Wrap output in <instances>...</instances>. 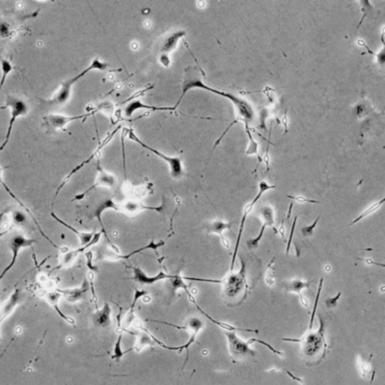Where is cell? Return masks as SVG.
Returning a JSON list of instances; mask_svg holds the SVG:
<instances>
[{
  "mask_svg": "<svg viewBox=\"0 0 385 385\" xmlns=\"http://www.w3.org/2000/svg\"><path fill=\"white\" fill-rule=\"evenodd\" d=\"M385 198L384 197V198H382V200H379V201L378 202H375V203H373V204H372L371 206H370L368 207V208H366V209L364 210L363 212H361L360 214H359V215H358L357 217L356 218V219H354V220L351 221V224H350V227H352V226H354V224H357V223L359 222V221L364 220V219H366V218L368 217V216L371 215V214H373V213H375V211H378V210L383 206Z\"/></svg>",
  "mask_w": 385,
  "mask_h": 385,
  "instance_id": "32",
  "label": "cell"
},
{
  "mask_svg": "<svg viewBox=\"0 0 385 385\" xmlns=\"http://www.w3.org/2000/svg\"><path fill=\"white\" fill-rule=\"evenodd\" d=\"M93 323L100 328H108L111 324V308L109 303H104L101 309L97 308L93 315Z\"/></svg>",
  "mask_w": 385,
  "mask_h": 385,
  "instance_id": "23",
  "label": "cell"
},
{
  "mask_svg": "<svg viewBox=\"0 0 385 385\" xmlns=\"http://www.w3.org/2000/svg\"><path fill=\"white\" fill-rule=\"evenodd\" d=\"M88 290H90V285H88L86 281H84L82 287L74 289L61 290L57 289L62 295L64 296L69 302H76L82 299L83 294H85Z\"/></svg>",
  "mask_w": 385,
  "mask_h": 385,
  "instance_id": "29",
  "label": "cell"
},
{
  "mask_svg": "<svg viewBox=\"0 0 385 385\" xmlns=\"http://www.w3.org/2000/svg\"><path fill=\"white\" fill-rule=\"evenodd\" d=\"M97 176L96 181H95L94 184L89 187L87 190L82 192V194H78L73 199V201H80L83 200L84 197L88 194L89 192H91L92 190L97 188L99 187H110V188H114L117 185V182L115 177L112 175L106 173L104 170L101 167L100 165V158L97 159Z\"/></svg>",
  "mask_w": 385,
  "mask_h": 385,
  "instance_id": "10",
  "label": "cell"
},
{
  "mask_svg": "<svg viewBox=\"0 0 385 385\" xmlns=\"http://www.w3.org/2000/svg\"><path fill=\"white\" fill-rule=\"evenodd\" d=\"M132 269H133V277L132 279L139 283L140 284L151 285V284H155L158 281H164V280L170 281V279L175 277V275L167 274V273H163V271H160L158 274L154 275V276H149L139 267H132Z\"/></svg>",
  "mask_w": 385,
  "mask_h": 385,
  "instance_id": "18",
  "label": "cell"
},
{
  "mask_svg": "<svg viewBox=\"0 0 385 385\" xmlns=\"http://www.w3.org/2000/svg\"><path fill=\"white\" fill-rule=\"evenodd\" d=\"M63 295L57 291H52V292H49L46 294L44 299H45V300L47 303L52 305V308L55 310L56 312L58 314V316H60V318H63L64 321L69 323L71 325L74 326L75 324H76V321H75V320L73 319V318H71V317L66 316V315L61 311L60 307H59V300H60V297H61Z\"/></svg>",
  "mask_w": 385,
  "mask_h": 385,
  "instance_id": "26",
  "label": "cell"
},
{
  "mask_svg": "<svg viewBox=\"0 0 385 385\" xmlns=\"http://www.w3.org/2000/svg\"><path fill=\"white\" fill-rule=\"evenodd\" d=\"M287 197L291 199V200H294V201L300 203H311V204H319L320 203V202L318 201V200L308 199L306 197H303V196L287 195Z\"/></svg>",
  "mask_w": 385,
  "mask_h": 385,
  "instance_id": "40",
  "label": "cell"
},
{
  "mask_svg": "<svg viewBox=\"0 0 385 385\" xmlns=\"http://www.w3.org/2000/svg\"><path fill=\"white\" fill-rule=\"evenodd\" d=\"M298 216H296L293 222L292 227H291V233H290L289 239L287 243V248H286V254L288 255L290 250H291V243L293 242V236H294V232H295L296 226H297Z\"/></svg>",
  "mask_w": 385,
  "mask_h": 385,
  "instance_id": "43",
  "label": "cell"
},
{
  "mask_svg": "<svg viewBox=\"0 0 385 385\" xmlns=\"http://www.w3.org/2000/svg\"><path fill=\"white\" fill-rule=\"evenodd\" d=\"M323 284H324V278H321L320 279L319 285H318V292H317L316 301H315L314 308H313L312 314H311V319H310L309 324H308V330H312L313 323H314L315 316L316 314L317 307H318V301H319L320 297H321V291L323 289Z\"/></svg>",
  "mask_w": 385,
  "mask_h": 385,
  "instance_id": "37",
  "label": "cell"
},
{
  "mask_svg": "<svg viewBox=\"0 0 385 385\" xmlns=\"http://www.w3.org/2000/svg\"><path fill=\"white\" fill-rule=\"evenodd\" d=\"M320 219H321V216H318L311 225L303 227V228L301 229V233L302 235H303V237L307 238V237H310L313 235L315 228H316Z\"/></svg>",
  "mask_w": 385,
  "mask_h": 385,
  "instance_id": "38",
  "label": "cell"
},
{
  "mask_svg": "<svg viewBox=\"0 0 385 385\" xmlns=\"http://www.w3.org/2000/svg\"><path fill=\"white\" fill-rule=\"evenodd\" d=\"M248 342L250 345L253 344V343H260V344L264 345V346H267V348H268L270 350V351H273L274 354H278V355L281 356V357H284V353L281 352V351H278V350L275 349L274 347H273L272 346V345L268 344V343H265V342L262 341V340H258V339L251 338L250 339V340H248Z\"/></svg>",
  "mask_w": 385,
  "mask_h": 385,
  "instance_id": "39",
  "label": "cell"
},
{
  "mask_svg": "<svg viewBox=\"0 0 385 385\" xmlns=\"http://www.w3.org/2000/svg\"><path fill=\"white\" fill-rule=\"evenodd\" d=\"M228 343L229 351L234 362L240 361L248 357H255L256 352L250 348L248 342L238 338L235 331L224 332Z\"/></svg>",
  "mask_w": 385,
  "mask_h": 385,
  "instance_id": "7",
  "label": "cell"
},
{
  "mask_svg": "<svg viewBox=\"0 0 385 385\" xmlns=\"http://www.w3.org/2000/svg\"><path fill=\"white\" fill-rule=\"evenodd\" d=\"M342 292H340H340H339L338 294H337V295H335V297H332V298H329L327 299V300H326L325 304L326 305H327V308H332L336 307L337 304H338V300H340Z\"/></svg>",
  "mask_w": 385,
  "mask_h": 385,
  "instance_id": "44",
  "label": "cell"
},
{
  "mask_svg": "<svg viewBox=\"0 0 385 385\" xmlns=\"http://www.w3.org/2000/svg\"><path fill=\"white\" fill-rule=\"evenodd\" d=\"M108 209H113L114 211H119L120 204L114 203V200H111V199H106V200H103V201L99 203L98 206L95 208L94 211H93V217L94 219H97V221H98L99 224H100V227H101V232L103 234H104L106 240L109 242L114 252L116 253V254H120V251H119L118 248L114 246L112 242L109 239V236H108L107 233H106V229H105L104 225H103V221H102V216H103V212Z\"/></svg>",
  "mask_w": 385,
  "mask_h": 385,
  "instance_id": "14",
  "label": "cell"
},
{
  "mask_svg": "<svg viewBox=\"0 0 385 385\" xmlns=\"http://www.w3.org/2000/svg\"><path fill=\"white\" fill-rule=\"evenodd\" d=\"M94 278L95 273H93V272H89L88 274H87V278H88L89 282H90V289L91 290L92 298H93V303L96 304L97 305V301H98V299H97L96 291H95L94 288V283H93L94 282Z\"/></svg>",
  "mask_w": 385,
  "mask_h": 385,
  "instance_id": "42",
  "label": "cell"
},
{
  "mask_svg": "<svg viewBox=\"0 0 385 385\" xmlns=\"http://www.w3.org/2000/svg\"><path fill=\"white\" fill-rule=\"evenodd\" d=\"M293 206H294V202H291L289 206L288 211L287 212V217H286L285 220H288V219H291V214H292Z\"/></svg>",
  "mask_w": 385,
  "mask_h": 385,
  "instance_id": "50",
  "label": "cell"
},
{
  "mask_svg": "<svg viewBox=\"0 0 385 385\" xmlns=\"http://www.w3.org/2000/svg\"><path fill=\"white\" fill-rule=\"evenodd\" d=\"M2 174H3V168L0 167V184L3 183V178H2Z\"/></svg>",
  "mask_w": 385,
  "mask_h": 385,
  "instance_id": "51",
  "label": "cell"
},
{
  "mask_svg": "<svg viewBox=\"0 0 385 385\" xmlns=\"http://www.w3.org/2000/svg\"><path fill=\"white\" fill-rule=\"evenodd\" d=\"M139 328L142 330V332L138 335L137 343H136L134 348H133L138 352L141 351V349L146 345H154L155 344V342L152 339V333L147 329L144 328L141 326H139Z\"/></svg>",
  "mask_w": 385,
  "mask_h": 385,
  "instance_id": "31",
  "label": "cell"
},
{
  "mask_svg": "<svg viewBox=\"0 0 385 385\" xmlns=\"http://www.w3.org/2000/svg\"><path fill=\"white\" fill-rule=\"evenodd\" d=\"M313 281H303L300 279H292L284 283V287L287 292H294L298 294L300 297V303L308 310V300L303 297L302 291L305 288H309L312 284Z\"/></svg>",
  "mask_w": 385,
  "mask_h": 385,
  "instance_id": "21",
  "label": "cell"
},
{
  "mask_svg": "<svg viewBox=\"0 0 385 385\" xmlns=\"http://www.w3.org/2000/svg\"><path fill=\"white\" fill-rule=\"evenodd\" d=\"M235 221L225 222L221 220H215L208 222L206 225L207 231L208 233L217 234L220 236L221 244L226 249L230 250V244L229 240L223 235V232L226 230H230L233 227Z\"/></svg>",
  "mask_w": 385,
  "mask_h": 385,
  "instance_id": "19",
  "label": "cell"
},
{
  "mask_svg": "<svg viewBox=\"0 0 385 385\" xmlns=\"http://www.w3.org/2000/svg\"><path fill=\"white\" fill-rule=\"evenodd\" d=\"M138 109H149L152 111H174L176 109L175 107H157V106H149V105L141 103L140 100H133L130 102L124 109V115L126 117H130L133 116V113Z\"/></svg>",
  "mask_w": 385,
  "mask_h": 385,
  "instance_id": "24",
  "label": "cell"
},
{
  "mask_svg": "<svg viewBox=\"0 0 385 385\" xmlns=\"http://www.w3.org/2000/svg\"><path fill=\"white\" fill-rule=\"evenodd\" d=\"M275 257L272 259L271 261L267 266V270H266L265 272V278H264V279H265L266 284H267V285L269 287H273L275 282Z\"/></svg>",
  "mask_w": 385,
  "mask_h": 385,
  "instance_id": "34",
  "label": "cell"
},
{
  "mask_svg": "<svg viewBox=\"0 0 385 385\" xmlns=\"http://www.w3.org/2000/svg\"><path fill=\"white\" fill-rule=\"evenodd\" d=\"M275 188H276V186L275 185H270L265 181H260V184H259V191L257 192V195L255 196L254 200L251 203H248V204L245 206L244 209H243L241 224H240L239 230H238V236H237L236 243H235V250H234L231 263H230V272L233 271L234 267H235V258H236L237 254H238V247H239L240 242H241L242 236H243V231H244L245 224H246V221L247 220L248 214L252 211L253 208L255 206L256 203L259 201V200L261 198L262 194L264 192Z\"/></svg>",
  "mask_w": 385,
  "mask_h": 385,
  "instance_id": "6",
  "label": "cell"
},
{
  "mask_svg": "<svg viewBox=\"0 0 385 385\" xmlns=\"http://www.w3.org/2000/svg\"><path fill=\"white\" fill-rule=\"evenodd\" d=\"M36 243V240L32 238H28L22 234H15L11 238L10 242H9V247H10L11 251L12 253V260L0 274V281L13 268L16 262H17V257H18L21 249L32 247Z\"/></svg>",
  "mask_w": 385,
  "mask_h": 385,
  "instance_id": "9",
  "label": "cell"
},
{
  "mask_svg": "<svg viewBox=\"0 0 385 385\" xmlns=\"http://www.w3.org/2000/svg\"><path fill=\"white\" fill-rule=\"evenodd\" d=\"M260 213L261 214L263 224H262L259 235L256 238L248 240L247 243H246L248 248L250 250L254 249V248L258 247L259 243H260V240L262 239L264 233H265L266 228L267 227H272L275 234L278 233V230L274 227L275 213L273 208L271 206L262 207L260 208Z\"/></svg>",
  "mask_w": 385,
  "mask_h": 385,
  "instance_id": "12",
  "label": "cell"
},
{
  "mask_svg": "<svg viewBox=\"0 0 385 385\" xmlns=\"http://www.w3.org/2000/svg\"><path fill=\"white\" fill-rule=\"evenodd\" d=\"M127 135H128V137L130 140L136 141L141 147L147 149L148 151H150L153 154L157 156L159 158L165 161L169 165V167H170V174H171L172 177L174 178V179H179L184 176V173L182 161H181V159L179 157H170V156L165 155L163 153L160 152V151L153 149V148L148 146V145H146V143L141 141V138H138L136 136L133 129H128V134Z\"/></svg>",
  "mask_w": 385,
  "mask_h": 385,
  "instance_id": "4",
  "label": "cell"
},
{
  "mask_svg": "<svg viewBox=\"0 0 385 385\" xmlns=\"http://www.w3.org/2000/svg\"><path fill=\"white\" fill-rule=\"evenodd\" d=\"M184 327H185V330H188L189 332H190V337L186 344L182 345V346H180L181 347V351L185 349L186 351H187V357H186L185 362H184V364L183 365V369L184 368L186 364H187V361H188L189 354H190V353H189L190 352V351H189L190 347L195 343L196 338H197V335H198L199 332H200V330H201L203 328V327H204V323H203V321H202V320H200V318H194H194H189L188 321H187V324H186V326H184Z\"/></svg>",
  "mask_w": 385,
  "mask_h": 385,
  "instance_id": "17",
  "label": "cell"
},
{
  "mask_svg": "<svg viewBox=\"0 0 385 385\" xmlns=\"http://www.w3.org/2000/svg\"><path fill=\"white\" fill-rule=\"evenodd\" d=\"M357 260H360V261H363L365 262V263L368 264V265H375L378 266V267H382V268H384L385 265L383 263H380V262H377L375 261H374L371 258H367V259H361V258H357Z\"/></svg>",
  "mask_w": 385,
  "mask_h": 385,
  "instance_id": "47",
  "label": "cell"
},
{
  "mask_svg": "<svg viewBox=\"0 0 385 385\" xmlns=\"http://www.w3.org/2000/svg\"><path fill=\"white\" fill-rule=\"evenodd\" d=\"M97 110L92 111L87 114L76 116H66L62 114H51L43 117L46 127L51 130H62L68 124L76 121H80L96 113Z\"/></svg>",
  "mask_w": 385,
  "mask_h": 385,
  "instance_id": "13",
  "label": "cell"
},
{
  "mask_svg": "<svg viewBox=\"0 0 385 385\" xmlns=\"http://www.w3.org/2000/svg\"><path fill=\"white\" fill-rule=\"evenodd\" d=\"M122 334H120L115 345H114V354L111 356V359H115L116 362H120L121 359L124 357L126 353L133 350V348H131V349L127 350V351H123V350L122 349Z\"/></svg>",
  "mask_w": 385,
  "mask_h": 385,
  "instance_id": "35",
  "label": "cell"
},
{
  "mask_svg": "<svg viewBox=\"0 0 385 385\" xmlns=\"http://www.w3.org/2000/svg\"><path fill=\"white\" fill-rule=\"evenodd\" d=\"M107 63L101 61L99 58L94 59L91 62V63L86 69H84L79 74H78V76H74V77L68 79L67 81H65V82L61 83L60 88L56 92L55 95L50 100H47V104L55 105V106H60V105L65 104L69 100L70 96H71V89H73V85L78 81L80 80L87 73L93 71V70L105 71V70L107 69Z\"/></svg>",
  "mask_w": 385,
  "mask_h": 385,
  "instance_id": "3",
  "label": "cell"
},
{
  "mask_svg": "<svg viewBox=\"0 0 385 385\" xmlns=\"http://www.w3.org/2000/svg\"><path fill=\"white\" fill-rule=\"evenodd\" d=\"M121 127H118V128L115 129L114 131L111 132V133H110V134L108 135V136H106V138H105V139L103 140V141H102L101 143H100V146H98V148H97L96 150H95V152H93V154H92L91 155H90V157H89L87 159V160L83 161L82 163H80V164L76 165V166L75 167L74 169H73V170H71V171H70L69 173H68V174L66 175V176H65L64 179H63V181H62V182L60 183V185H59V187H57V190H56L55 197H54V200H55V199L57 198V197H58V194H60V191H61L62 189H63V187H64L65 186H66V184L69 183V181H70V179H71V177H73V176H74L75 174H76L78 172L80 171L83 167L85 166L86 165L88 164L89 163H90V162H91L92 160H93V158H94V157H96L99 154H100V151H101L102 149H103V148H104L105 146H106V145L109 144V141H110L112 139V138L114 137V135L116 134V133H117V131H118L119 129Z\"/></svg>",
  "mask_w": 385,
  "mask_h": 385,
  "instance_id": "11",
  "label": "cell"
},
{
  "mask_svg": "<svg viewBox=\"0 0 385 385\" xmlns=\"http://www.w3.org/2000/svg\"><path fill=\"white\" fill-rule=\"evenodd\" d=\"M165 208V201H163L162 204L158 206H146L143 204L141 202L136 201V200H127L123 203L120 204V209L119 211L126 214V215L132 216L137 214L138 213L141 212L146 210H150V211H156L159 213H163Z\"/></svg>",
  "mask_w": 385,
  "mask_h": 385,
  "instance_id": "16",
  "label": "cell"
},
{
  "mask_svg": "<svg viewBox=\"0 0 385 385\" xmlns=\"http://www.w3.org/2000/svg\"><path fill=\"white\" fill-rule=\"evenodd\" d=\"M195 88L207 90V91L211 92V93H214V94L219 95V96L229 99L236 106L237 109L239 111V113L247 110L248 108L250 107L248 103L242 100L241 99L238 98V97H234L233 95L230 94V93L220 91V90H215V89L208 87L200 79V71H199V69L197 67H188L185 70L182 89H181V97H180L179 100H178L177 103L175 106V108L177 109L178 106L181 103V100L184 98V95L187 93V91Z\"/></svg>",
  "mask_w": 385,
  "mask_h": 385,
  "instance_id": "2",
  "label": "cell"
},
{
  "mask_svg": "<svg viewBox=\"0 0 385 385\" xmlns=\"http://www.w3.org/2000/svg\"><path fill=\"white\" fill-rule=\"evenodd\" d=\"M320 327L318 330H307L300 339L284 338L282 341L300 344V354L308 366L318 365L324 359L328 345L324 336V323L321 316H318Z\"/></svg>",
  "mask_w": 385,
  "mask_h": 385,
  "instance_id": "1",
  "label": "cell"
},
{
  "mask_svg": "<svg viewBox=\"0 0 385 385\" xmlns=\"http://www.w3.org/2000/svg\"><path fill=\"white\" fill-rule=\"evenodd\" d=\"M185 35L186 32L184 30H179V31L174 32L170 36H167L165 40L163 41L161 49H160V52L163 53L162 55H168V54H170V52L176 50L177 49L180 39L184 37Z\"/></svg>",
  "mask_w": 385,
  "mask_h": 385,
  "instance_id": "25",
  "label": "cell"
},
{
  "mask_svg": "<svg viewBox=\"0 0 385 385\" xmlns=\"http://www.w3.org/2000/svg\"><path fill=\"white\" fill-rule=\"evenodd\" d=\"M51 215H52V217L57 222H58L59 224H62L63 227H66V228H67L70 231L76 234V236H77L78 238H79V240H80L82 246H87V244H89V243H90V241H91L92 238H93V235H94L95 233H93V232H91V233H84V232L79 231V230L74 228L73 226L69 225L67 223L64 222V221L61 220V219H60L58 216L56 215L54 212H52Z\"/></svg>",
  "mask_w": 385,
  "mask_h": 385,
  "instance_id": "27",
  "label": "cell"
},
{
  "mask_svg": "<svg viewBox=\"0 0 385 385\" xmlns=\"http://www.w3.org/2000/svg\"><path fill=\"white\" fill-rule=\"evenodd\" d=\"M0 66H1L2 71V77L1 80H0V93H1L2 89L4 87L5 82H6L8 76L13 70V66H12V63H10L9 60L3 58L1 56H0Z\"/></svg>",
  "mask_w": 385,
  "mask_h": 385,
  "instance_id": "33",
  "label": "cell"
},
{
  "mask_svg": "<svg viewBox=\"0 0 385 385\" xmlns=\"http://www.w3.org/2000/svg\"><path fill=\"white\" fill-rule=\"evenodd\" d=\"M165 245V241L164 240H161V241L158 242V243H155L154 240H152L151 243H149L147 246L138 248V249L135 250V251L129 253V254L122 255L121 254H117L116 253H114V254H106V255H104V258L109 260H128V259H130L133 256L139 254L141 251H146V250H153V251H157L159 248L163 247Z\"/></svg>",
  "mask_w": 385,
  "mask_h": 385,
  "instance_id": "20",
  "label": "cell"
},
{
  "mask_svg": "<svg viewBox=\"0 0 385 385\" xmlns=\"http://www.w3.org/2000/svg\"><path fill=\"white\" fill-rule=\"evenodd\" d=\"M242 262V269L239 273L236 274H230L221 279V284L224 286L223 292L228 298H234L237 294H239L243 287V284H247L246 280V264L243 258L240 257Z\"/></svg>",
  "mask_w": 385,
  "mask_h": 385,
  "instance_id": "8",
  "label": "cell"
},
{
  "mask_svg": "<svg viewBox=\"0 0 385 385\" xmlns=\"http://www.w3.org/2000/svg\"><path fill=\"white\" fill-rule=\"evenodd\" d=\"M20 300V289L16 288L14 292L11 294L9 299L3 304V306L1 307V309H0V327H1V324H3L5 319L13 312L14 308L18 305ZM1 341L2 339L0 336V343H1Z\"/></svg>",
  "mask_w": 385,
  "mask_h": 385,
  "instance_id": "22",
  "label": "cell"
},
{
  "mask_svg": "<svg viewBox=\"0 0 385 385\" xmlns=\"http://www.w3.org/2000/svg\"><path fill=\"white\" fill-rule=\"evenodd\" d=\"M160 63H161L163 65V66H165V67H169V66H170V63H171L170 58H169L168 55H161L160 57Z\"/></svg>",
  "mask_w": 385,
  "mask_h": 385,
  "instance_id": "48",
  "label": "cell"
},
{
  "mask_svg": "<svg viewBox=\"0 0 385 385\" xmlns=\"http://www.w3.org/2000/svg\"><path fill=\"white\" fill-rule=\"evenodd\" d=\"M85 257L86 260H87V267L90 270V271L93 272L94 273H99L98 267L93 265V252L91 251H87V252L85 253Z\"/></svg>",
  "mask_w": 385,
  "mask_h": 385,
  "instance_id": "41",
  "label": "cell"
},
{
  "mask_svg": "<svg viewBox=\"0 0 385 385\" xmlns=\"http://www.w3.org/2000/svg\"><path fill=\"white\" fill-rule=\"evenodd\" d=\"M271 131H272V126H271V130H270V136H269V141H268V146H267V152H266L265 155H264L263 158L262 159V161L264 162V163L266 164V166H267V170H266V173H269L270 170V156H269V148H270V136H271Z\"/></svg>",
  "mask_w": 385,
  "mask_h": 385,
  "instance_id": "45",
  "label": "cell"
},
{
  "mask_svg": "<svg viewBox=\"0 0 385 385\" xmlns=\"http://www.w3.org/2000/svg\"><path fill=\"white\" fill-rule=\"evenodd\" d=\"M192 303H194V305H195V306L197 307V310H198L201 314H203V316L206 317V318H208L210 321H211L213 324L219 326V327H220L221 328L224 329V330L227 331H245V332H254V333L257 334L259 333V331L257 330H251V329L241 328V327H234V326L231 325V324H227V323L221 322V321H217V320L211 318L209 315L207 314L206 311H203V310L197 305L196 300H192Z\"/></svg>",
  "mask_w": 385,
  "mask_h": 385,
  "instance_id": "28",
  "label": "cell"
},
{
  "mask_svg": "<svg viewBox=\"0 0 385 385\" xmlns=\"http://www.w3.org/2000/svg\"><path fill=\"white\" fill-rule=\"evenodd\" d=\"M3 108H9L10 109V119H9V127H8L6 138L3 144L0 146V152H3V149L9 143L17 119L28 114L29 111V107L26 102L19 97L14 96H8L6 100V105Z\"/></svg>",
  "mask_w": 385,
  "mask_h": 385,
  "instance_id": "5",
  "label": "cell"
},
{
  "mask_svg": "<svg viewBox=\"0 0 385 385\" xmlns=\"http://www.w3.org/2000/svg\"><path fill=\"white\" fill-rule=\"evenodd\" d=\"M184 278L183 276H181L180 275H175V277L172 279H170V283H171L172 290L173 292H176V291L179 289H183L184 291L188 290L190 286L187 285L184 281Z\"/></svg>",
  "mask_w": 385,
  "mask_h": 385,
  "instance_id": "36",
  "label": "cell"
},
{
  "mask_svg": "<svg viewBox=\"0 0 385 385\" xmlns=\"http://www.w3.org/2000/svg\"><path fill=\"white\" fill-rule=\"evenodd\" d=\"M284 223H285V219H283L281 221V226H280L279 230H278V233L281 235V238H282L283 243L284 244H287V238L285 237V227H284Z\"/></svg>",
  "mask_w": 385,
  "mask_h": 385,
  "instance_id": "46",
  "label": "cell"
},
{
  "mask_svg": "<svg viewBox=\"0 0 385 385\" xmlns=\"http://www.w3.org/2000/svg\"><path fill=\"white\" fill-rule=\"evenodd\" d=\"M281 122H282V124H284V128H285V133H287V110L285 111V113H284V117H282V119H281Z\"/></svg>",
  "mask_w": 385,
  "mask_h": 385,
  "instance_id": "49",
  "label": "cell"
},
{
  "mask_svg": "<svg viewBox=\"0 0 385 385\" xmlns=\"http://www.w3.org/2000/svg\"><path fill=\"white\" fill-rule=\"evenodd\" d=\"M102 235H103V233L101 231L100 233H95L91 241L87 246H82V247L78 248V249L70 250V251L68 250V251H66L64 253V254H63V257L60 259V263L55 267L53 271L60 270V269L71 267L79 254H82V252L88 249L89 248L98 243V242L100 240V238H101Z\"/></svg>",
  "mask_w": 385,
  "mask_h": 385,
  "instance_id": "15",
  "label": "cell"
},
{
  "mask_svg": "<svg viewBox=\"0 0 385 385\" xmlns=\"http://www.w3.org/2000/svg\"><path fill=\"white\" fill-rule=\"evenodd\" d=\"M148 295L147 291H144V290L136 289L135 291L134 297H133V301H132L131 305H130V309H129L128 312L126 315L125 320H124V328H127L131 325L132 323L134 321L135 314L134 309L136 307V303H137L138 300L141 297H144L145 296Z\"/></svg>",
  "mask_w": 385,
  "mask_h": 385,
  "instance_id": "30",
  "label": "cell"
}]
</instances>
